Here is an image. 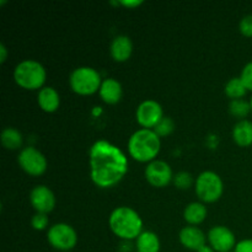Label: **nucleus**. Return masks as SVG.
Instances as JSON below:
<instances>
[{
	"label": "nucleus",
	"instance_id": "obj_1",
	"mask_svg": "<svg viewBox=\"0 0 252 252\" xmlns=\"http://www.w3.org/2000/svg\"><path fill=\"white\" fill-rule=\"evenodd\" d=\"M128 171V160L116 145L97 140L90 149V175L96 186L110 189L117 185Z\"/></svg>",
	"mask_w": 252,
	"mask_h": 252
},
{
	"label": "nucleus",
	"instance_id": "obj_2",
	"mask_svg": "<svg viewBox=\"0 0 252 252\" xmlns=\"http://www.w3.org/2000/svg\"><path fill=\"white\" fill-rule=\"evenodd\" d=\"M111 230L123 240H133L143 233V221L139 214L129 207H118L108 219Z\"/></svg>",
	"mask_w": 252,
	"mask_h": 252
},
{
	"label": "nucleus",
	"instance_id": "obj_3",
	"mask_svg": "<svg viewBox=\"0 0 252 252\" xmlns=\"http://www.w3.org/2000/svg\"><path fill=\"white\" fill-rule=\"evenodd\" d=\"M160 137L152 129L137 130L128 140V152L134 160L140 162L154 161L160 152Z\"/></svg>",
	"mask_w": 252,
	"mask_h": 252
},
{
	"label": "nucleus",
	"instance_id": "obj_4",
	"mask_svg": "<svg viewBox=\"0 0 252 252\" xmlns=\"http://www.w3.org/2000/svg\"><path fill=\"white\" fill-rule=\"evenodd\" d=\"M46 69L36 61H24L17 64L14 71V79L19 86L26 90H37L46 81Z\"/></svg>",
	"mask_w": 252,
	"mask_h": 252
},
{
	"label": "nucleus",
	"instance_id": "obj_5",
	"mask_svg": "<svg viewBox=\"0 0 252 252\" xmlns=\"http://www.w3.org/2000/svg\"><path fill=\"white\" fill-rule=\"evenodd\" d=\"M69 83L74 93L88 96L100 90L102 81H101L100 73L96 69L90 66H81L71 73Z\"/></svg>",
	"mask_w": 252,
	"mask_h": 252
},
{
	"label": "nucleus",
	"instance_id": "obj_6",
	"mask_svg": "<svg viewBox=\"0 0 252 252\" xmlns=\"http://www.w3.org/2000/svg\"><path fill=\"white\" fill-rule=\"evenodd\" d=\"M196 193L201 201L213 203L223 194V181L213 171H204L197 177Z\"/></svg>",
	"mask_w": 252,
	"mask_h": 252
},
{
	"label": "nucleus",
	"instance_id": "obj_7",
	"mask_svg": "<svg viewBox=\"0 0 252 252\" xmlns=\"http://www.w3.org/2000/svg\"><path fill=\"white\" fill-rule=\"evenodd\" d=\"M47 238H48L49 244L54 249L61 251L71 250L78 241L75 230L70 225L64 223H59L52 226L47 234Z\"/></svg>",
	"mask_w": 252,
	"mask_h": 252
},
{
	"label": "nucleus",
	"instance_id": "obj_8",
	"mask_svg": "<svg viewBox=\"0 0 252 252\" xmlns=\"http://www.w3.org/2000/svg\"><path fill=\"white\" fill-rule=\"evenodd\" d=\"M19 164L25 172L31 176H41L47 170V160L39 150L27 147L19 155Z\"/></svg>",
	"mask_w": 252,
	"mask_h": 252
},
{
	"label": "nucleus",
	"instance_id": "obj_9",
	"mask_svg": "<svg viewBox=\"0 0 252 252\" xmlns=\"http://www.w3.org/2000/svg\"><path fill=\"white\" fill-rule=\"evenodd\" d=\"M162 118L161 106L154 100L144 101L137 108V121L145 129L155 128Z\"/></svg>",
	"mask_w": 252,
	"mask_h": 252
},
{
	"label": "nucleus",
	"instance_id": "obj_10",
	"mask_svg": "<svg viewBox=\"0 0 252 252\" xmlns=\"http://www.w3.org/2000/svg\"><path fill=\"white\" fill-rule=\"evenodd\" d=\"M147 181L154 187H165L171 182L172 171L167 162L154 160L145 169Z\"/></svg>",
	"mask_w": 252,
	"mask_h": 252
},
{
	"label": "nucleus",
	"instance_id": "obj_11",
	"mask_svg": "<svg viewBox=\"0 0 252 252\" xmlns=\"http://www.w3.org/2000/svg\"><path fill=\"white\" fill-rule=\"evenodd\" d=\"M208 241L214 251L229 252L235 245V236L226 226H214L208 233Z\"/></svg>",
	"mask_w": 252,
	"mask_h": 252
},
{
	"label": "nucleus",
	"instance_id": "obj_12",
	"mask_svg": "<svg viewBox=\"0 0 252 252\" xmlns=\"http://www.w3.org/2000/svg\"><path fill=\"white\" fill-rule=\"evenodd\" d=\"M30 202L37 211V213L47 214L53 211L54 206H56V197L48 187L41 185V186H36L31 191Z\"/></svg>",
	"mask_w": 252,
	"mask_h": 252
},
{
	"label": "nucleus",
	"instance_id": "obj_13",
	"mask_svg": "<svg viewBox=\"0 0 252 252\" xmlns=\"http://www.w3.org/2000/svg\"><path fill=\"white\" fill-rule=\"evenodd\" d=\"M180 241L189 250L198 251L206 246V235L196 226H186L180 231Z\"/></svg>",
	"mask_w": 252,
	"mask_h": 252
},
{
	"label": "nucleus",
	"instance_id": "obj_14",
	"mask_svg": "<svg viewBox=\"0 0 252 252\" xmlns=\"http://www.w3.org/2000/svg\"><path fill=\"white\" fill-rule=\"evenodd\" d=\"M101 98L103 102L108 103V105H115V103L120 102L122 98V86L117 80L112 78H107L102 81L101 88L98 90Z\"/></svg>",
	"mask_w": 252,
	"mask_h": 252
},
{
	"label": "nucleus",
	"instance_id": "obj_15",
	"mask_svg": "<svg viewBox=\"0 0 252 252\" xmlns=\"http://www.w3.org/2000/svg\"><path fill=\"white\" fill-rule=\"evenodd\" d=\"M133 52V43L129 37L117 36L111 43V56L116 62H126Z\"/></svg>",
	"mask_w": 252,
	"mask_h": 252
},
{
	"label": "nucleus",
	"instance_id": "obj_16",
	"mask_svg": "<svg viewBox=\"0 0 252 252\" xmlns=\"http://www.w3.org/2000/svg\"><path fill=\"white\" fill-rule=\"evenodd\" d=\"M61 98L53 88H42L38 93V105L44 112L52 113L58 110Z\"/></svg>",
	"mask_w": 252,
	"mask_h": 252
},
{
	"label": "nucleus",
	"instance_id": "obj_17",
	"mask_svg": "<svg viewBox=\"0 0 252 252\" xmlns=\"http://www.w3.org/2000/svg\"><path fill=\"white\" fill-rule=\"evenodd\" d=\"M233 138L239 147H250L252 144V122L243 120L236 123L233 129Z\"/></svg>",
	"mask_w": 252,
	"mask_h": 252
},
{
	"label": "nucleus",
	"instance_id": "obj_18",
	"mask_svg": "<svg viewBox=\"0 0 252 252\" xmlns=\"http://www.w3.org/2000/svg\"><path fill=\"white\" fill-rule=\"evenodd\" d=\"M135 246L138 252H159L160 240L157 234L153 231H143L138 236Z\"/></svg>",
	"mask_w": 252,
	"mask_h": 252
},
{
	"label": "nucleus",
	"instance_id": "obj_19",
	"mask_svg": "<svg viewBox=\"0 0 252 252\" xmlns=\"http://www.w3.org/2000/svg\"><path fill=\"white\" fill-rule=\"evenodd\" d=\"M207 217V208L204 204L194 202V203L189 204L184 212V218L187 223L192 224V225H197L201 224L202 221L206 219Z\"/></svg>",
	"mask_w": 252,
	"mask_h": 252
},
{
	"label": "nucleus",
	"instance_id": "obj_20",
	"mask_svg": "<svg viewBox=\"0 0 252 252\" xmlns=\"http://www.w3.org/2000/svg\"><path fill=\"white\" fill-rule=\"evenodd\" d=\"M1 143L6 149L16 150L22 145V135L15 128H5L1 133Z\"/></svg>",
	"mask_w": 252,
	"mask_h": 252
},
{
	"label": "nucleus",
	"instance_id": "obj_21",
	"mask_svg": "<svg viewBox=\"0 0 252 252\" xmlns=\"http://www.w3.org/2000/svg\"><path fill=\"white\" fill-rule=\"evenodd\" d=\"M246 86L244 85L243 80L240 78H233L226 83L225 85V94L233 100H239L244 97L246 94Z\"/></svg>",
	"mask_w": 252,
	"mask_h": 252
},
{
	"label": "nucleus",
	"instance_id": "obj_22",
	"mask_svg": "<svg viewBox=\"0 0 252 252\" xmlns=\"http://www.w3.org/2000/svg\"><path fill=\"white\" fill-rule=\"evenodd\" d=\"M229 110L233 116L238 118H244L250 113L251 111V105L248 101L243 100V98H239V100H233L229 106Z\"/></svg>",
	"mask_w": 252,
	"mask_h": 252
},
{
	"label": "nucleus",
	"instance_id": "obj_23",
	"mask_svg": "<svg viewBox=\"0 0 252 252\" xmlns=\"http://www.w3.org/2000/svg\"><path fill=\"white\" fill-rule=\"evenodd\" d=\"M174 128H175V125L174 122H172L171 118L164 117L159 123H158L157 127L154 128V132L157 133L159 137H165V135L171 134Z\"/></svg>",
	"mask_w": 252,
	"mask_h": 252
},
{
	"label": "nucleus",
	"instance_id": "obj_24",
	"mask_svg": "<svg viewBox=\"0 0 252 252\" xmlns=\"http://www.w3.org/2000/svg\"><path fill=\"white\" fill-rule=\"evenodd\" d=\"M174 182L176 185V187H179L181 189H186L192 185V176L189 174H187V172H179L174 177Z\"/></svg>",
	"mask_w": 252,
	"mask_h": 252
},
{
	"label": "nucleus",
	"instance_id": "obj_25",
	"mask_svg": "<svg viewBox=\"0 0 252 252\" xmlns=\"http://www.w3.org/2000/svg\"><path fill=\"white\" fill-rule=\"evenodd\" d=\"M49 223V219L47 217V214L44 213H37L34 214L33 218H32L31 224L36 230H43V229L47 228Z\"/></svg>",
	"mask_w": 252,
	"mask_h": 252
},
{
	"label": "nucleus",
	"instance_id": "obj_26",
	"mask_svg": "<svg viewBox=\"0 0 252 252\" xmlns=\"http://www.w3.org/2000/svg\"><path fill=\"white\" fill-rule=\"evenodd\" d=\"M240 79L243 80L244 85L246 86V89L252 91V62L251 63L246 64L245 68L243 69Z\"/></svg>",
	"mask_w": 252,
	"mask_h": 252
},
{
	"label": "nucleus",
	"instance_id": "obj_27",
	"mask_svg": "<svg viewBox=\"0 0 252 252\" xmlns=\"http://www.w3.org/2000/svg\"><path fill=\"white\" fill-rule=\"evenodd\" d=\"M240 31L244 36L252 37V15H248L241 20Z\"/></svg>",
	"mask_w": 252,
	"mask_h": 252
},
{
	"label": "nucleus",
	"instance_id": "obj_28",
	"mask_svg": "<svg viewBox=\"0 0 252 252\" xmlns=\"http://www.w3.org/2000/svg\"><path fill=\"white\" fill-rule=\"evenodd\" d=\"M235 252H252V240H243L236 244Z\"/></svg>",
	"mask_w": 252,
	"mask_h": 252
},
{
	"label": "nucleus",
	"instance_id": "obj_29",
	"mask_svg": "<svg viewBox=\"0 0 252 252\" xmlns=\"http://www.w3.org/2000/svg\"><path fill=\"white\" fill-rule=\"evenodd\" d=\"M120 4L123 5L125 7H128V9H133V7L140 6V5L143 4V1L142 0H139V1H138V0H134V1H129V0H128V1H120Z\"/></svg>",
	"mask_w": 252,
	"mask_h": 252
},
{
	"label": "nucleus",
	"instance_id": "obj_30",
	"mask_svg": "<svg viewBox=\"0 0 252 252\" xmlns=\"http://www.w3.org/2000/svg\"><path fill=\"white\" fill-rule=\"evenodd\" d=\"M6 57H7V49L4 44H0V63H4L6 61Z\"/></svg>",
	"mask_w": 252,
	"mask_h": 252
},
{
	"label": "nucleus",
	"instance_id": "obj_31",
	"mask_svg": "<svg viewBox=\"0 0 252 252\" xmlns=\"http://www.w3.org/2000/svg\"><path fill=\"white\" fill-rule=\"evenodd\" d=\"M197 252H216V251L213 250V248H212V246H207L206 245V246H203L202 249H199V250Z\"/></svg>",
	"mask_w": 252,
	"mask_h": 252
},
{
	"label": "nucleus",
	"instance_id": "obj_32",
	"mask_svg": "<svg viewBox=\"0 0 252 252\" xmlns=\"http://www.w3.org/2000/svg\"><path fill=\"white\" fill-rule=\"evenodd\" d=\"M100 113H101L100 107H95V110H94V115L97 116V115H100Z\"/></svg>",
	"mask_w": 252,
	"mask_h": 252
},
{
	"label": "nucleus",
	"instance_id": "obj_33",
	"mask_svg": "<svg viewBox=\"0 0 252 252\" xmlns=\"http://www.w3.org/2000/svg\"><path fill=\"white\" fill-rule=\"evenodd\" d=\"M250 105H251V110H252V97H251V101H250Z\"/></svg>",
	"mask_w": 252,
	"mask_h": 252
}]
</instances>
